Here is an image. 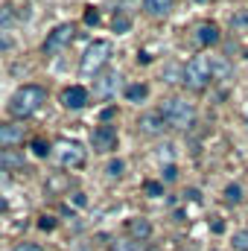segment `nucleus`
Wrapping results in <instances>:
<instances>
[{
  "mask_svg": "<svg viewBox=\"0 0 248 251\" xmlns=\"http://www.w3.org/2000/svg\"><path fill=\"white\" fill-rule=\"evenodd\" d=\"M12 251H44L38 243H21V246H15Z\"/></svg>",
  "mask_w": 248,
  "mask_h": 251,
  "instance_id": "25",
  "label": "nucleus"
},
{
  "mask_svg": "<svg viewBox=\"0 0 248 251\" xmlns=\"http://www.w3.org/2000/svg\"><path fill=\"white\" fill-rule=\"evenodd\" d=\"M234 249L248 251V231H237V234H234Z\"/></svg>",
  "mask_w": 248,
  "mask_h": 251,
  "instance_id": "22",
  "label": "nucleus"
},
{
  "mask_svg": "<svg viewBox=\"0 0 248 251\" xmlns=\"http://www.w3.org/2000/svg\"><path fill=\"white\" fill-rule=\"evenodd\" d=\"M9 47H12V41H9V38L0 32V50H9Z\"/></svg>",
  "mask_w": 248,
  "mask_h": 251,
  "instance_id": "29",
  "label": "nucleus"
},
{
  "mask_svg": "<svg viewBox=\"0 0 248 251\" xmlns=\"http://www.w3.org/2000/svg\"><path fill=\"white\" fill-rule=\"evenodd\" d=\"M175 176H178V173H175V167H173V164H167V170H164V178H167V181H175Z\"/></svg>",
  "mask_w": 248,
  "mask_h": 251,
  "instance_id": "27",
  "label": "nucleus"
},
{
  "mask_svg": "<svg viewBox=\"0 0 248 251\" xmlns=\"http://www.w3.org/2000/svg\"><path fill=\"white\" fill-rule=\"evenodd\" d=\"M0 181H6V170H0Z\"/></svg>",
  "mask_w": 248,
  "mask_h": 251,
  "instance_id": "30",
  "label": "nucleus"
},
{
  "mask_svg": "<svg viewBox=\"0 0 248 251\" xmlns=\"http://www.w3.org/2000/svg\"><path fill=\"white\" fill-rule=\"evenodd\" d=\"M73 32H76V29H73V24H59L53 32H47V41H44V47H41V50H44L47 56L62 53L64 47L73 41Z\"/></svg>",
  "mask_w": 248,
  "mask_h": 251,
  "instance_id": "7",
  "label": "nucleus"
},
{
  "mask_svg": "<svg viewBox=\"0 0 248 251\" xmlns=\"http://www.w3.org/2000/svg\"><path fill=\"white\" fill-rule=\"evenodd\" d=\"M117 85H120V76H117V73H105V76L99 79V85H97V94H99V97H111Z\"/></svg>",
  "mask_w": 248,
  "mask_h": 251,
  "instance_id": "15",
  "label": "nucleus"
},
{
  "mask_svg": "<svg viewBox=\"0 0 248 251\" xmlns=\"http://www.w3.org/2000/svg\"><path fill=\"white\" fill-rule=\"evenodd\" d=\"M117 143H120V134H117V128L114 126H97L94 131H91V149L94 152H99V155H108V152H114L117 149Z\"/></svg>",
  "mask_w": 248,
  "mask_h": 251,
  "instance_id": "6",
  "label": "nucleus"
},
{
  "mask_svg": "<svg viewBox=\"0 0 248 251\" xmlns=\"http://www.w3.org/2000/svg\"><path fill=\"white\" fill-rule=\"evenodd\" d=\"M213 251H216V249H213Z\"/></svg>",
  "mask_w": 248,
  "mask_h": 251,
  "instance_id": "31",
  "label": "nucleus"
},
{
  "mask_svg": "<svg viewBox=\"0 0 248 251\" xmlns=\"http://www.w3.org/2000/svg\"><path fill=\"white\" fill-rule=\"evenodd\" d=\"M143 193L152 196V199H158V196H164V184H158V181H146V184H143Z\"/></svg>",
  "mask_w": 248,
  "mask_h": 251,
  "instance_id": "21",
  "label": "nucleus"
},
{
  "mask_svg": "<svg viewBox=\"0 0 248 251\" xmlns=\"http://www.w3.org/2000/svg\"><path fill=\"white\" fill-rule=\"evenodd\" d=\"M175 0H143V12L152 15V18H164L170 9H173Z\"/></svg>",
  "mask_w": 248,
  "mask_h": 251,
  "instance_id": "14",
  "label": "nucleus"
},
{
  "mask_svg": "<svg viewBox=\"0 0 248 251\" xmlns=\"http://www.w3.org/2000/svg\"><path fill=\"white\" fill-rule=\"evenodd\" d=\"M210 73H213V79H228L231 64L222 62V59H210Z\"/></svg>",
  "mask_w": 248,
  "mask_h": 251,
  "instance_id": "17",
  "label": "nucleus"
},
{
  "mask_svg": "<svg viewBox=\"0 0 248 251\" xmlns=\"http://www.w3.org/2000/svg\"><path fill=\"white\" fill-rule=\"evenodd\" d=\"M108 176H111V178H120V176H123V161H111V164H108Z\"/></svg>",
  "mask_w": 248,
  "mask_h": 251,
  "instance_id": "23",
  "label": "nucleus"
},
{
  "mask_svg": "<svg viewBox=\"0 0 248 251\" xmlns=\"http://www.w3.org/2000/svg\"><path fill=\"white\" fill-rule=\"evenodd\" d=\"M32 152H35L38 158H47V155H50L53 149H50V143H47V140H41V137H35V140H32Z\"/></svg>",
  "mask_w": 248,
  "mask_h": 251,
  "instance_id": "20",
  "label": "nucleus"
},
{
  "mask_svg": "<svg viewBox=\"0 0 248 251\" xmlns=\"http://www.w3.org/2000/svg\"><path fill=\"white\" fill-rule=\"evenodd\" d=\"M85 24H94V26L99 24V12H97L94 6H88V12H85Z\"/></svg>",
  "mask_w": 248,
  "mask_h": 251,
  "instance_id": "24",
  "label": "nucleus"
},
{
  "mask_svg": "<svg viewBox=\"0 0 248 251\" xmlns=\"http://www.w3.org/2000/svg\"><path fill=\"white\" fill-rule=\"evenodd\" d=\"M88 102H91V91H88V88H82V85H70V88H64V94H62V105L64 108L79 111V108H85Z\"/></svg>",
  "mask_w": 248,
  "mask_h": 251,
  "instance_id": "8",
  "label": "nucleus"
},
{
  "mask_svg": "<svg viewBox=\"0 0 248 251\" xmlns=\"http://www.w3.org/2000/svg\"><path fill=\"white\" fill-rule=\"evenodd\" d=\"M146 97H149V88L140 85V82H134V85L125 88V100H128V102H143Z\"/></svg>",
  "mask_w": 248,
  "mask_h": 251,
  "instance_id": "16",
  "label": "nucleus"
},
{
  "mask_svg": "<svg viewBox=\"0 0 248 251\" xmlns=\"http://www.w3.org/2000/svg\"><path fill=\"white\" fill-rule=\"evenodd\" d=\"M234 24H240V26H243V24H248V12H240V15L234 18Z\"/></svg>",
  "mask_w": 248,
  "mask_h": 251,
  "instance_id": "28",
  "label": "nucleus"
},
{
  "mask_svg": "<svg viewBox=\"0 0 248 251\" xmlns=\"http://www.w3.org/2000/svg\"><path fill=\"white\" fill-rule=\"evenodd\" d=\"M24 167H26L24 152H18V149H0V170L15 173V170H24Z\"/></svg>",
  "mask_w": 248,
  "mask_h": 251,
  "instance_id": "11",
  "label": "nucleus"
},
{
  "mask_svg": "<svg viewBox=\"0 0 248 251\" xmlns=\"http://www.w3.org/2000/svg\"><path fill=\"white\" fill-rule=\"evenodd\" d=\"M111 56H114V44H111V41H94V44L85 50L82 62H79V73H82L85 79L99 76V73L108 67Z\"/></svg>",
  "mask_w": 248,
  "mask_h": 251,
  "instance_id": "3",
  "label": "nucleus"
},
{
  "mask_svg": "<svg viewBox=\"0 0 248 251\" xmlns=\"http://www.w3.org/2000/svg\"><path fill=\"white\" fill-rule=\"evenodd\" d=\"M24 140V126L18 123H0V149H12Z\"/></svg>",
  "mask_w": 248,
  "mask_h": 251,
  "instance_id": "10",
  "label": "nucleus"
},
{
  "mask_svg": "<svg viewBox=\"0 0 248 251\" xmlns=\"http://www.w3.org/2000/svg\"><path fill=\"white\" fill-rule=\"evenodd\" d=\"M125 231H128V237H131V240L146 243V240L152 237V222H149L146 216H131V219H128V225H125Z\"/></svg>",
  "mask_w": 248,
  "mask_h": 251,
  "instance_id": "9",
  "label": "nucleus"
},
{
  "mask_svg": "<svg viewBox=\"0 0 248 251\" xmlns=\"http://www.w3.org/2000/svg\"><path fill=\"white\" fill-rule=\"evenodd\" d=\"M137 126H140L143 134H164V128H167L164 120H161V114H143Z\"/></svg>",
  "mask_w": 248,
  "mask_h": 251,
  "instance_id": "13",
  "label": "nucleus"
},
{
  "mask_svg": "<svg viewBox=\"0 0 248 251\" xmlns=\"http://www.w3.org/2000/svg\"><path fill=\"white\" fill-rule=\"evenodd\" d=\"M44 102H47V91H44L41 85H24V88H18V91L12 94V100H9V114H12L15 120H26V117H32V114H38Z\"/></svg>",
  "mask_w": 248,
  "mask_h": 251,
  "instance_id": "1",
  "label": "nucleus"
},
{
  "mask_svg": "<svg viewBox=\"0 0 248 251\" xmlns=\"http://www.w3.org/2000/svg\"><path fill=\"white\" fill-rule=\"evenodd\" d=\"M219 26L216 24H201L198 29H196V44L198 47H213V44H219Z\"/></svg>",
  "mask_w": 248,
  "mask_h": 251,
  "instance_id": "12",
  "label": "nucleus"
},
{
  "mask_svg": "<svg viewBox=\"0 0 248 251\" xmlns=\"http://www.w3.org/2000/svg\"><path fill=\"white\" fill-rule=\"evenodd\" d=\"M181 82H184V88H190V91H204L213 82L210 59L207 56H196L193 62H187V67L181 70Z\"/></svg>",
  "mask_w": 248,
  "mask_h": 251,
  "instance_id": "4",
  "label": "nucleus"
},
{
  "mask_svg": "<svg viewBox=\"0 0 248 251\" xmlns=\"http://www.w3.org/2000/svg\"><path fill=\"white\" fill-rule=\"evenodd\" d=\"M38 228H44V231H53V228H56V222H53L50 216H41V222H38Z\"/></svg>",
  "mask_w": 248,
  "mask_h": 251,
  "instance_id": "26",
  "label": "nucleus"
},
{
  "mask_svg": "<svg viewBox=\"0 0 248 251\" xmlns=\"http://www.w3.org/2000/svg\"><path fill=\"white\" fill-rule=\"evenodd\" d=\"M158 114H161L164 126H170V128H175V131H184V128H190V126L196 123V105L187 102V100H181V97L164 100L161 108H158Z\"/></svg>",
  "mask_w": 248,
  "mask_h": 251,
  "instance_id": "2",
  "label": "nucleus"
},
{
  "mask_svg": "<svg viewBox=\"0 0 248 251\" xmlns=\"http://www.w3.org/2000/svg\"><path fill=\"white\" fill-rule=\"evenodd\" d=\"M53 155H56V161L62 164L64 170H79V167H85V161H88V149H85L79 140H67V137L56 143Z\"/></svg>",
  "mask_w": 248,
  "mask_h": 251,
  "instance_id": "5",
  "label": "nucleus"
},
{
  "mask_svg": "<svg viewBox=\"0 0 248 251\" xmlns=\"http://www.w3.org/2000/svg\"><path fill=\"white\" fill-rule=\"evenodd\" d=\"M225 201H228V204H240V201H243V187H240V184H228V187H225Z\"/></svg>",
  "mask_w": 248,
  "mask_h": 251,
  "instance_id": "19",
  "label": "nucleus"
},
{
  "mask_svg": "<svg viewBox=\"0 0 248 251\" xmlns=\"http://www.w3.org/2000/svg\"><path fill=\"white\" fill-rule=\"evenodd\" d=\"M111 26H114V32H128V29H131V18H128L125 12H114Z\"/></svg>",
  "mask_w": 248,
  "mask_h": 251,
  "instance_id": "18",
  "label": "nucleus"
}]
</instances>
